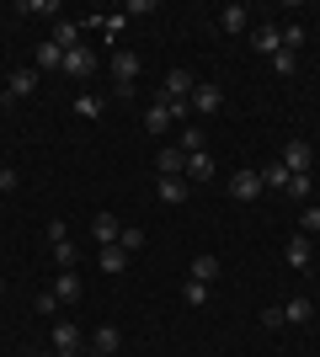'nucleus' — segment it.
Masks as SVG:
<instances>
[{
	"mask_svg": "<svg viewBox=\"0 0 320 357\" xmlns=\"http://www.w3.org/2000/svg\"><path fill=\"white\" fill-rule=\"evenodd\" d=\"M0 294H6V278H0Z\"/></svg>",
	"mask_w": 320,
	"mask_h": 357,
	"instance_id": "a19ab883",
	"label": "nucleus"
},
{
	"mask_svg": "<svg viewBox=\"0 0 320 357\" xmlns=\"http://www.w3.org/2000/svg\"><path fill=\"white\" fill-rule=\"evenodd\" d=\"M96 267L102 272H128V251H123V245H102V251H96Z\"/></svg>",
	"mask_w": 320,
	"mask_h": 357,
	"instance_id": "f3484780",
	"label": "nucleus"
},
{
	"mask_svg": "<svg viewBox=\"0 0 320 357\" xmlns=\"http://www.w3.org/2000/svg\"><path fill=\"white\" fill-rule=\"evenodd\" d=\"M299 229H305V235H320V208H315V203H305V213H299Z\"/></svg>",
	"mask_w": 320,
	"mask_h": 357,
	"instance_id": "473e14b6",
	"label": "nucleus"
},
{
	"mask_svg": "<svg viewBox=\"0 0 320 357\" xmlns=\"http://www.w3.org/2000/svg\"><path fill=\"white\" fill-rule=\"evenodd\" d=\"M32 70H38V75H43V70H64V48L54 43V38L38 43V48H32Z\"/></svg>",
	"mask_w": 320,
	"mask_h": 357,
	"instance_id": "6e6552de",
	"label": "nucleus"
},
{
	"mask_svg": "<svg viewBox=\"0 0 320 357\" xmlns=\"http://www.w3.org/2000/svg\"><path fill=\"white\" fill-rule=\"evenodd\" d=\"M283 48H289V54L305 48V22H289V27H283Z\"/></svg>",
	"mask_w": 320,
	"mask_h": 357,
	"instance_id": "cd10ccee",
	"label": "nucleus"
},
{
	"mask_svg": "<svg viewBox=\"0 0 320 357\" xmlns=\"http://www.w3.org/2000/svg\"><path fill=\"white\" fill-rule=\"evenodd\" d=\"M251 48L273 59L277 48H283V27H277V22H257V27H251Z\"/></svg>",
	"mask_w": 320,
	"mask_h": 357,
	"instance_id": "20e7f679",
	"label": "nucleus"
},
{
	"mask_svg": "<svg viewBox=\"0 0 320 357\" xmlns=\"http://www.w3.org/2000/svg\"><path fill=\"white\" fill-rule=\"evenodd\" d=\"M112 80H118V86H134L139 80V54L118 48V54H112Z\"/></svg>",
	"mask_w": 320,
	"mask_h": 357,
	"instance_id": "9d476101",
	"label": "nucleus"
},
{
	"mask_svg": "<svg viewBox=\"0 0 320 357\" xmlns=\"http://www.w3.org/2000/svg\"><path fill=\"white\" fill-rule=\"evenodd\" d=\"M283 165H289V176H310V165H315V149L305 139H289L283 144Z\"/></svg>",
	"mask_w": 320,
	"mask_h": 357,
	"instance_id": "7ed1b4c3",
	"label": "nucleus"
},
{
	"mask_svg": "<svg viewBox=\"0 0 320 357\" xmlns=\"http://www.w3.org/2000/svg\"><path fill=\"white\" fill-rule=\"evenodd\" d=\"M123 11H128V16H150V11H155V0H128Z\"/></svg>",
	"mask_w": 320,
	"mask_h": 357,
	"instance_id": "e433bc0d",
	"label": "nucleus"
},
{
	"mask_svg": "<svg viewBox=\"0 0 320 357\" xmlns=\"http://www.w3.org/2000/svg\"><path fill=\"white\" fill-rule=\"evenodd\" d=\"M187 181H213V155L208 149H198V155H187V171H182Z\"/></svg>",
	"mask_w": 320,
	"mask_h": 357,
	"instance_id": "2eb2a0df",
	"label": "nucleus"
},
{
	"mask_svg": "<svg viewBox=\"0 0 320 357\" xmlns=\"http://www.w3.org/2000/svg\"><path fill=\"white\" fill-rule=\"evenodd\" d=\"M192 86H198V80H192L187 70H171V75H166V91H160V96H166V102H187V96H192Z\"/></svg>",
	"mask_w": 320,
	"mask_h": 357,
	"instance_id": "f8f14e48",
	"label": "nucleus"
},
{
	"mask_svg": "<svg viewBox=\"0 0 320 357\" xmlns=\"http://www.w3.org/2000/svg\"><path fill=\"white\" fill-rule=\"evenodd\" d=\"M155 192H160V203H166V208H182L187 192H192V181H187V176H160V187H155Z\"/></svg>",
	"mask_w": 320,
	"mask_h": 357,
	"instance_id": "423d86ee",
	"label": "nucleus"
},
{
	"mask_svg": "<svg viewBox=\"0 0 320 357\" xmlns=\"http://www.w3.org/2000/svg\"><path fill=\"white\" fill-rule=\"evenodd\" d=\"M310 314H315V304H310L305 294H299V298H289V304H283V320H289V326H305Z\"/></svg>",
	"mask_w": 320,
	"mask_h": 357,
	"instance_id": "aec40b11",
	"label": "nucleus"
},
{
	"mask_svg": "<svg viewBox=\"0 0 320 357\" xmlns=\"http://www.w3.org/2000/svg\"><path fill=\"white\" fill-rule=\"evenodd\" d=\"M310 192H315V176H289V197L310 203Z\"/></svg>",
	"mask_w": 320,
	"mask_h": 357,
	"instance_id": "c85d7f7f",
	"label": "nucleus"
},
{
	"mask_svg": "<svg viewBox=\"0 0 320 357\" xmlns=\"http://www.w3.org/2000/svg\"><path fill=\"white\" fill-rule=\"evenodd\" d=\"M27 357H48V352H27Z\"/></svg>",
	"mask_w": 320,
	"mask_h": 357,
	"instance_id": "ea45409f",
	"label": "nucleus"
},
{
	"mask_svg": "<svg viewBox=\"0 0 320 357\" xmlns=\"http://www.w3.org/2000/svg\"><path fill=\"white\" fill-rule=\"evenodd\" d=\"M118 245H123V251H128V256H134V251H144V229H128V224H123Z\"/></svg>",
	"mask_w": 320,
	"mask_h": 357,
	"instance_id": "7c9ffc66",
	"label": "nucleus"
},
{
	"mask_svg": "<svg viewBox=\"0 0 320 357\" xmlns=\"http://www.w3.org/2000/svg\"><path fill=\"white\" fill-rule=\"evenodd\" d=\"M245 6H224V11H219V32H245Z\"/></svg>",
	"mask_w": 320,
	"mask_h": 357,
	"instance_id": "393cba45",
	"label": "nucleus"
},
{
	"mask_svg": "<svg viewBox=\"0 0 320 357\" xmlns=\"http://www.w3.org/2000/svg\"><path fill=\"white\" fill-rule=\"evenodd\" d=\"M208 294H213V283H198V278H187V288H182V298L192 304V310H203V304H208Z\"/></svg>",
	"mask_w": 320,
	"mask_h": 357,
	"instance_id": "a878e982",
	"label": "nucleus"
},
{
	"mask_svg": "<svg viewBox=\"0 0 320 357\" xmlns=\"http://www.w3.org/2000/svg\"><path fill=\"white\" fill-rule=\"evenodd\" d=\"M155 171H160V176H182V171H187V155L176 144H160V149H155Z\"/></svg>",
	"mask_w": 320,
	"mask_h": 357,
	"instance_id": "0eeeda50",
	"label": "nucleus"
},
{
	"mask_svg": "<svg viewBox=\"0 0 320 357\" xmlns=\"http://www.w3.org/2000/svg\"><path fill=\"white\" fill-rule=\"evenodd\" d=\"M59 310V294H54V288H48V294H38V314H54Z\"/></svg>",
	"mask_w": 320,
	"mask_h": 357,
	"instance_id": "c9c22d12",
	"label": "nucleus"
},
{
	"mask_svg": "<svg viewBox=\"0 0 320 357\" xmlns=\"http://www.w3.org/2000/svg\"><path fill=\"white\" fill-rule=\"evenodd\" d=\"M54 294H59V304H75L80 298V278L75 272H59V278H54Z\"/></svg>",
	"mask_w": 320,
	"mask_h": 357,
	"instance_id": "5701e85b",
	"label": "nucleus"
},
{
	"mask_svg": "<svg viewBox=\"0 0 320 357\" xmlns=\"http://www.w3.org/2000/svg\"><path fill=\"white\" fill-rule=\"evenodd\" d=\"M192 278H198V283H213V278H219V256L198 251V256H192Z\"/></svg>",
	"mask_w": 320,
	"mask_h": 357,
	"instance_id": "a211bd4d",
	"label": "nucleus"
},
{
	"mask_svg": "<svg viewBox=\"0 0 320 357\" xmlns=\"http://www.w3.org/2000/svg\"><path fill=\"white\" fill-rule=\"evenodd\" d=\"M283 256H289V267H294V272H305V267H310V256H315V251H310V235H289V251H283Z\"/></svg>",
	"mask_w": 320,
	"mask_h": 357,
	"instance_id": "dca6fc26",
	"label": "nucleus"
},
{
	"mask_svg": "<svg viewBox=\"0 0 320 357\" xmlns=\"http://www.w3.org/2000/svg\"><path fill=\"white\" fill-rule=\"evenodd\" d=\"M261 192H267V187H261V171H235V176H229V197H235V203H257Z\"/></svg>",
	"mask_w": 320,
	"mask_h": 357,
	"instance_id": "f03ea898",
	"label": "nucleus"
},
{
	"mask_svg": "<svg viewBox=\"0 0 320 357\" xmlns=\"http://www.w3.org/2000/svg\"><path fill=\"white\" fill-rule=\"evenodd\" d=\"M171 123H176V118H171V102H166V96H155V102L144 107V128H150V134H166Z\"/></svg>",
	"mask_w": 320,
	"mask_h": 357,
	"instance_id": "1a4fd4ad",
	"label": "nucleus"
},
{
	"mask_svg": "<svg viewBox=\"0 0 320 357\" xmlns=\"http://www.w3.org/2000/svg\"><path fill=\"white\" fill-rule=\"evenodd\" d=\"M0 192H16V171L11 165H0Z\"/></svg>",
	"mask_w": 320,
	"mask_h": 357,
	"instance_id": "4c0bfd02",
	"label": "nucleus"
},
{
	"mask_svg": "<svg viewBox=\"0 0 320 357\" xmlns=\"http://www.w3.org/2000/svg\"><path fill=\"white\" fill-rule=\"evenodd\" d=\"M118 342H123L118 326H102V331L91 336V352H96V357H112V352H118Z\"/></svg>",
	"mask_w": 320,
	"mask_h": 357,
	"instance_id": "6ab92c4d",
	"label": "nucleus"
},
{
	"mask_svg": "<svg viewBox=\"0 0 320 357\" xmlns=\"http://www.w3.org/2000/svg\"><path fill=\"white\" fill-rule=\"evenodd\" d=\"M59 0H22V16H54Z\"/></svg>",
	"mask_w": 320,
	"mask_h": 357,
	"instance_id": "c756f323",
	"label": "nucleus"
},
{
	"mask_svg": "<svg viewBox=\"0 0 320 357\" xmlns=\"http://www.w3.org/2000/svg\"><path fill=\"white\" fill-rule=\"evenodd\" d=\"M48 357H80V352H48Z\"/></svg>",
	"mask_w": 320,
	"mask_h": 357,
	"instance_id": "58836bf2",
	"label": "nucleus"
},
{
	"mask_svg": "<svg viewBox=\"0 0 320 357\" xmlns=\"http://www.w3.org/2000/svg\"><path fill=\"white\" fill-rule=\"evenodd\" d=\"M75 118H86V123L102 118V96H96V91H80L75 96Z\"/></svg>",
	"mask_w": 320,
	"mask_h": 357,
	"instance_id": "412c9836",
	"label": "nucleus"
},
{
	"mask_svg": "<svg viewBox=\"0 0 320 357\" xmlns=\"http://www.w3.org/2000/svg\"><path fill=\"white\" fill-rule=\"evenodd\" d=\"M261 326H267V331H277V326H289V320H283V304H273V310H261Z\"/></svg>",
	"mask_w": 320,
	"mask_h": 357,
	"instance_id": "f704fd0d",
	"label": "nucleus"
},
{
	"mask_svg": "<svg viewBox=\"0 0 320 357\" xmlns=\"http://www.w3.org/2000/svg\"><path fill=\"white\" fill-rule=\"evenodd\" d=\"M273 70H277V75H294V70H299V54H289V48H277V54H273Z\"/></svg>",
	"mask_w": 320,
	"mask_h": 357,
	"instance_id": "2f4dec72",
	"label": "nucleus"
},
{
	"mask_svg": "<svg viewBox=\"0 0 320 357\" xmlns=\"http://www.w3.org/2000/svg\"><path fill=\"white\" fill-rule=\"evenodd\" d=\"M38 91V70H11V80H6V102H22V96H32Z\"/></svg>",
	"mask_w": 320,
	"mask_h": 357,
	"instance_id": "9b49d317",
	"label": "nucleus"
},
{
	"mask_svg": "<svg viewBox=\"0 0 320 357\" xmlns=\"http://www.w3.org/2000/svg\"><path fill=\"white\" fill-rule=\"evenodd\" d=\"M54 352H80V326L54 320Z\"/></svg>",
	"mask_w": 320,
	"mask_h": 357,
	"instance_id": "4468645a",
	"label": "nucleus"
},
{
	"mask_svg": "<svg viewBox=\"0 0 320 357\" xmlns=\"http://www.w3.org/2000/svg\"><path fill=\"white\" fill-rule=\"evenodd\" d=\"M91 70H96V54H91L86 43L64 54V75H70V80H91Z\"/></svg>",
	"mask_w": 320,
	"mask_h": 357,
	"instance_id": "39448f33",
	"label": "nucleus"
},
{
	"mask_svg": "<svg viewBox=\"0 0 320 357\" xmlns=\"http://www.w3.org/2000/svg\"><path fill=\"white\" fill-rule=\"evenodd\" d=\"M43 235H48V245H59V240H70V224H64V219H48Z\"/></svg>",
	"mask_w": 320,
	"mask_h": 357,
	"instance_id": "72a5a7b5",
	"label": "nucleus"
},
{
	"mask_svg": "<svg viewBox=\"0 0 320 357\" xmlns=\"http://www.w3.org/2000/svg\"><path fill=\"white\" fill-rule=\"evenodd\" d=\"M118 235H123V224L112 219V213H96L91 219V240L96 245H118Z\"/></svg>",
	"mask_w": 320,
	"mask_h": 357,
	"instance_id": "ddd939ff",
	"label": "nucleus"
},
{
	"mask_svg": "<svg viewBox=\"0 0 320 357\" xmlns=\"http://www.w3.org/2000/svg\"><path fill=\"white\" fill-rule=\"evenodd\" d=\"M80 261V251H75V240H59V245H54V267L59 272H70Z\"/></svg>",
	"mask_w": 320,
	"mask_h": 357,
	"instance_id": "bb28decb",
	"label": "nucleus"
},
{
	"mask_svg": "<svg viewBox=\"0 0 320 357\" xmlns=\"http://www.w3.org/2000/svg\"><path fill=\"white\" fill-rule=\"evenodd\" d=\"M261 187H277V192H289V165H283V160L261 165Z\"/></svg>",
	"mask_w": 320,
	"mask_h": 357,
	"instance_id": "b1692460",
	"label": "nucleus"
},
{
	"mask_svg": "<svg viewBox=\"0 0 320 357\" xmlns=\"http://www.w3.org/2000/svg\"><path fill=\"white\" fill-rule=\"evenodd\" d=\"M54 43L70 54V48H80V22H54Z\"/></svg>",
	"mask_w": 320,
	"mask_h": 357,
	"instance_id": "4be33fe9",
	"label": "nucleus"
},
{
	"mask_svg": "<svg viewBox=\"0 0 320 357\" xmlns=\"http://www.w3.org/2000/svg\"><path fill=\"white\" fill-rule=\"evenodd\" d=\"M187 107H192V112H203V118H213V112L224 107V91H219V80H198V86H192V96H187Z\"/></svg>",
	"mask_w": 320,
	"mask_h": 357,
	"instance_id": "f257e3e1",
	"label": "nucleus"
}]
</instances>
